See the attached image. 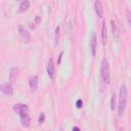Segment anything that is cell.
I'll return each instance as SVG.
<instances>
[{
  "mask_svg": "<svg viewBox=\"0 0 131 131\" xmlns=\"http://www.w3.org/2000/svg\"><path fill=\"white\" fill-rule=\"evenodd\" d=\"M13 111L19 115L21 126L25 128H28L31 124V119L29 116V107L27 104L24 103H15L13 105Z\"/></svg>",
  "mask_w": 131,
  "mask_h": 131,
  "instance_id": "cell-1",
  "label": "cell"
},
{
  "mask_svg": "<svg viewBox=\"0 0 131 131\" xmlns=\"http://www.w3.org/2000/svg\"><path fill=\"white\" fill-rule=\"evenodd\" d=\"M127 105V87L125 84H122L119 94V104H118V115L122 117L125 113Z\"/></svg>",
  "mask_w": 131,
  "mask_h": 131,
  "instance_id": "cell-2",
  "label": "cell"
},
{
  "mask_svg": "<svg viewBox=\"0 0 131 131\" xmlns=\"http://www.w3.org/2000/svg\"><path fill=\"white\" fill-rule=\"evenodd\" d=\"M100 73H101V78L102 80L106 83H111V71H110V64L106 58H103L101 61V67H100Z\"/></svg>",
  "mask_w": 131,
  "mask_h": 131,
  "instance_id": "cell-3",
  "label": "cell"
},
{
  "mask_svg": "<svg viewBox=\"0 0 131 131\" xmlns=\"http://www.w3.org/2000/svg\"><path fill=\"white\" fill-rule=\"evenodd\" d=\"M46 71H47V74H48L49 78L51 80H53L54 77H55V66H54V62H53V58H49V60L47 62Z\"/></svg>",
  "mask_w": 131,
  "mask_h": 131,
  "instance_id": "cell-4",
  "label": "cell"
},
{
  "mask_svg": "<svg viewBox=\"0 0 131 131\" xmlns=\"http://www.w3.org/2000/svg\"><path fill=\"white\" fill-rule=\"evenodd\" d=\"M18 33H19L20 37L25 40V42H29L30 41V33L25 28V26H23V25H19L18 26Z\"/></svg>",
  "mask_w": 131,
  "mask_h": 131,
  "instance_id": "cell-5",
  "label": "cell"
},
{
  "mask_svg": "<svg viewBox=\"0 0 131 131\" xmlns=\"http://www.w3.org/2000/svg\"><path fill=\"white\" fill-rule=\"evenodd\" d=\"M0 90L3 94H5L7 96H11L13 94V88L10 84H2L0 86Z\"/></svg>",
  "mask_w": 131,
  "mask_h": 131,
  "instance_id": "cell-6",
  "label": "cell"
},
{
  "mask_svg": "<svg viewBox=\"0 0 131 131\" xmlns=\"http://www.w3.org/2000/svg\"><path fill=\"white\" fill-rule=\"evenodd\" d=\"M107 41V29H106V21L103 20L102 21V26H101V42L103 45L106 44Z\"/></svg>",
  "mask_w": 131,
  "mask_h": 131,
  "instance_id": "cell-7",
  "label": "cell"
},
{
  "mask_svg": "<svg viewBox=\"0 0 131 131\" xmlns=\"http://www.w3.org/2000/svg\"><path fill=\"white\" fill-rule=\"evenodd\" d=\"M90 49H91V53L93 56H95V52H96V35L95 32L91 33V37H90Z\"/></svg>",
  "mask_w": 131,
  "mask_h": 131,
  "instance_id": "cell-8",
  "label": "cell"
},
{
  "mask_svg": "<svg viewBox=\"0 0 131 131\" xmlns=\"http://www.w3.org/2000/svg\"><path fill=\"white\" fill-rule=\"evenodd\" d=\"M29 85H30V88L35 91L37 88H38V76L36 75H32L29 77Z\"/></svg>",
  "mask_w": 131,
  "mask_h": 131,
  "instance_id": "cell-9",
  "label": "cell"
},
{
  "mask_svg": "<svg viewBox=\"0 0 131 131\" xmlns=\"http://www.w3.org/2000/svg\"><path fill=\"white\" fill-rule=\"evenodd\" d=\"M94 8H95V12L98 15V17H102V15H103V8H102V4H101L100 0H95Z\"/></svg>",
  "mask_w": 131,
  "mask_h": 131,
  "instance_id": "cell-10",
  "label": "cell"
},
{
  "mask_svg": "<svg viewBox=\"0 0 131 131\" xmlns=\"http://www.w3.org/2000/svg\"><path fill=\"white\" fill-rule=\"evenodd\" d=\"M17 74H18V69L17 68H12L9 72V82L14 83L17 79Z\"/></svg>",
  "mask_w": 131,
  "mask_h": 131,
  "instance_id": "cell-11",
  "label": "cell"
},
{
  "mask_svg": "<svg viewBox=\"0 0 131 131\" xmlns=\"http://www.w3.org/2000/svg\"><path fill=\"white\" fill-rule=\"evenodd\" d=\"M30 8V1L29 0H23L19 4V9L18 11L20 13H24V12H27Z\"/></svg>",
  "mask_w": 131,
  "mask_h": 131,
  "instance_id": "cell-12",
  "label": "cell"
},
{
  "mask_svg": "<svg viewBox=\"0 0 131 131\" xmlns=\"http://www.w3.org/2000/svg\"><path fill=\"white\" fill-rule=\"evenodd\" d=\"M59 34H60V29L59 27L57 26L55 28V31H54V45H57L58 44V41H59Z\"/></svg>",
  "mask_w": 131,
  "mask_h": 131,
  "instance_id": "cell-13",
  "label": "cell"
},
{
  "mask_svg": "<svg viewBox=\"0 0 131 131\" xmlns=\"http://www.w3.org/2000/svg\"><path fill=\"white\" fill-rule=\"evenodd\" d=\"M116 102H117V96H116V93H113L112 94V98H111V110L112 111H115Z\"/></svg>",
  "mask_w": 131,
  "mask_h": 131,
  "instance_id": "cell-14",
  "label": "cell"
},
{
  "mask_svg": "<svg viewBox=\"0 0 131 131\" xmlns=\"http://www.w3.org/2000/svg\"><path fill=\"white\" fill-rule=\"evenodd\" d=\"M44 120H45V114H44V113H41L40 116H39V119H38L39 124H40V125L43 124V123H44Z\"/></svg>",
  "mask_w": 131,
  "mask_h": 131,
  "instance_id": "cell-15",
  "label": "cell"
},
{
  "mask_svg": "<svg viewBox=\"0 0 131 131\" xmlns=\"http://www.w3.org/2000/svg\"><path fill=\"white\" fill-rule=\"evenodd\" d=\"M76 105H77V108H82V106H83V101H82V99H78L77 102H76Z\"/></svg>",
  "mask_w": 131,
  "mask_h": 131,
  "instance_id": "cell-16",
  "label": "cell"
},
{
  "mask_svg": "<svg viewBox=\"0 0 131 131\" xmlns=\"http://www.w3.org/2000/svg\"><path fill=\"white\" fill-rule=\"evenodd\" d=\"M127 19H128L129 26H130V28H131V13H130V11H129V10L127 11Z\"/></svg>",
  "mask_w": 131,
  "mask_h": 131,
  "instance_id": "cell-17",
  "label": "cell"
},
{
  "mask_svg": "<svg viewBox=\"0 0 131 131\" xmlns=\"http://www.w3.org/2000/svg\"><path fill=\"white\" fill-rule=\"evenodd\" d=\"M62 54H63V52L61 51V52L59 53V56H58V60H57V64H59V63H60V60H61V56H62Z\"/></svg>",
  "mask_w": 131,
  "mask_h": 131,
  "instance_id": "cell-18",
  "label": "cell"
},
{
  "mask_svg": "<svg viewBox=\"0 0 131 131\" xmlns=\"http://www.w3.org/2000/svg\"><path fill=\"white\" fill-rule=\"evenodd\" d=\"M29 28L32 29V30H34V29H35V25L32 24V23H29Z\"/></svg>",
  "mask_w": 131,
  "mask_h": 131,
  "instance_id": "cell-19",
  "label": "cell"
},
{
  "mask_svg": "<svg viewBox=\"0 0 131 131\" xmlns=\"http://www.w3.org/2000/svg\"><path fill=\"white\" fill-rule=\"evenodd\" d=\"M40 20H41V19H40V17L37 15V16H36V23H37V24H39V23H40Z\"/></svg>",
  "mask_w": 131,
  "mask_h": 131,
  "instance_id": "cell-20",
  "label": "cell"
},
{
  "mask_svg": "<svg viewBox=\"0 0 131 131\" xmlns=\"http://www.w3.org/2000/svg\"><path fill=\"white\" fill-rule=\"evenodd\" d=\"M73 130H80L79 127H73Z\"/></svg>",
  "mask_w": 131,
  "mask_h": 131,
  "instance_id": "cell-21",
  "label": "cell"
},
{
  "mask_svg": "<svg viewBox=\"0 0 131 131\" xmlns=\"http://www.w3.org/2000/svg\"><path fill=\"white\" fill-rule=\"evenodd\" d=\"M13 1H19V0H13Z\"/></svg>",
  "mask_w": 131,
  "mask_h": 131,
  "instance_id": "cell-22",
  "label": "cell"
}]
</instances>
